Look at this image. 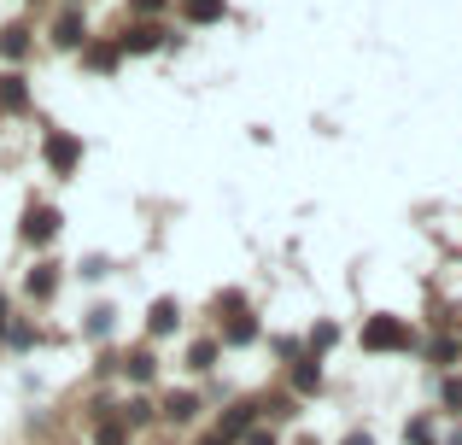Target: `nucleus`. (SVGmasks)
Returning <instances> with one entry per match:
<instances>
[{
	"label": "nucleus",
	"instance_id": "f257e3e1",
	"mask_svg": "<svg viewBox=\"0 0 462 445\" xmlns=\"http://www.w3.org/2000/svg\"><path fill=\"white\" fill-rule=\"evenodd\" d=\"M363 346H369V352H404L410 346V322L404 317H369L363 322Z\"/></svg>",
	"mask_w": 462,
	"mask_h": 445
},
{
	"label": "nucleus",
	"instance_id": "f03ea898",
	"mask_svg": "<svg viewBox=\"0 0 462 445\" xmlns=\"http://www.w3.org/2000/svg\"><path fill=\"white\" fill-rule=\"evenodd\" d=\"M59 235V211L53 206H30V218H23V240H53Z\"/></svg>",
	"mask_w": 462,
	"mask_h": 445
},
{
	"label": "nucleus",
	"instance_id": "7ed1b4c3",
	"mask_svg": "<svg viewBox=\"0 0 462 445\" xmlns=\"http://www.w3.org/2000/svg\"><path fill=\"white\" fill-rule=\"evenodd\" d=\"M77 159H82V147L70 135H47V164H53V171H70Z\"/></svg>",
	"mask_w": 462,
	"mask_h": 445
},
{
	"label": "nucleus",
	"instance_id": "20e7f679",
	"mask_svg": "<svg viewBox=\"0 0 462 445\" xmlns=\"http://www.w3.org/2000/svg\"><path fill=\"white\" fill-rule=\"evenodd\" d=\"M181 18L188 23H217L223 18V0H181Z\"/></svg>",
	"mask_w": 462,
	"mask_h": 445
},
{
	"label": "nucleus",
	"instance_id": "39448f33",
	"mask_svg": "<svg viewBox=\"0 0 462 445\" xmlns=\"http://www.w3.org/2000/svg\"><path fill=\"white\" fill-rule=\"evenodd\" d=\"M158 42H164V30H152V23H141V30H129V35H124L129 53H152Z\"/></svg>",
	"mask_w": 462,
	"mask_h": 445
},
{
	"label": "nucleus",
	"instance_id": "423d86ee",
	"mask_svg": "<svg viewBox=\"0 0 462 445\" xmlns=\"http://www.w3.org/2000/svg\"><path fill=\"white\" fill-rule=\"evenodd\" d=\"M193 411H199V399H193V393H176V399L164 404V416H170V422H188Z\"/></svg>",
	"mask_w": 462,
	"mask_h": 445
},
{
	"label": "nucleus",
	"instance_id": "0eeeda50",
	"mask_svg": "<svg viewBox=\"0 0 462 445\" xmlns=\"http://www.w3.org/2000/svg\"><path fill=\"white\" fill-rule=\"evenodd\" d=\"M82 35H88V30H82V18H59V30H53V42H59V47H77V42H82Z\"/></svg>",
	"mask_w": 462,
	"mask_h": 445
},
{
	"label": "nucleus",
	"instance_id": "6e6552de",
	"mask_svg": "<svg viewBox=\"0 0 462 445\" xmlns=\"http://www.w3.org/2000/svg\"><path fill=\"white\" fill-rule=\"evenodd\" d=\"M30 293H35V299H47V293H53V264H42V270L30 275Z\"/></svg>",
	"mask_w": 462,
	"mask_h": 445
},
{
	"label": "nucleus",
	"instance_id": "1a4fd4ad",
	"mask_svg": "<svg viewBox=\"0 0 462 445\" xmlns=\"http://www.w3.org/2000/svg\"><path fill=\"white\" fill-rule=\"evenodd\" d=\"M252 334H258V322H252V317H235V322H228V340H235V346H246Z\"/></svg>",
	"mask_w": 462,
	"mask_h": 445
},
{
	"label": "nucleus",
	"instance_id": "9d476101",
	"mask_svg": "<svg viewBox=\"0 0 462 445\" xmlns=\"http://www.w3.org/2000/svg\"><path fill=\"white\" fill-rule=\"evenodd\" d=\"M170 322H176V305H170V299H158V305H152V334H164Z\"/></svg>",
	"mask_w": 462,
	"mask_h": 445
},
{
	"label": "nucleus",
	"instance_id": "9b49d317",
	"mask_svg": "<svg viewBox=\"0 0 462 445\" xmlns=\"http://www.w3.org/2000/svg\"><path fill=\"white\" fill-rule=\"evenodd\" d=\"M23 47H30V42H23V30H6V35H0V53H6V59H23Z\"/></svg>",
	"mask_w": 462,
	"mask_h": 445
},
{
	"label": "nucleus",
	"instance_id": "f8f14e48",
	"mask_svg": "<svg viewBox=\"0 0 462 445\" xmlns=\"http://www.w3.org/2000/svg\"><path fill=\"white\" fill-rule=\"evenodd\" d=\"M129 375H135V381H152V352H135V357H129Z\"/></svg>",
	"mask_w": 462,
	"mask_h": 445
},
{
	"label": "nucleus",
	"instance_id": "ddd939ff",
	"mask_svg": "<svg viewBox=\"0 0 462 445\" xmlns=\"http://www.w3.org/2000/svg\"><path fill=\"white\" fill-rule=\"evenodd\" d=\"M94 445H124V422H100V434H94Z\"/></svg>",
	"mask_w": 462,
	"mask_h": 445
},
{
	"label": "nucleus",
	"instance_id": "4468645a",
	"mask_svg": "<svg viewBox=\"0 0 462 445\" xmlns=\"http://www.w3.org/2000/svg\"><path fill=\"white\" fill-rule=\"evenodd\" d=\"M211 357H217V346H211V340H199V346H193V369H205Z\"/></svg>",
	"mask_w": 462,
	"mask_h": 445
},
{
	"label": "nucleus",
	"instance_id": "2eb2a0df",
	"mask_svg": "<svg viewBox=\"0 0 462 445\" xmlns=\"http://www.w3.org/2000/svg\"><path fill=\"white\" fill-rule=\"evenodd\" d=\"M0 100H6V106H23V88H18V77H6V88H0Z\"/></svg>",
	"mask_w": 462,
	"mask_h": 445
},
{
	"label": "nucleus",
	"instance_id": "dca6fc26",
	"mask_svg": "<svg viewBox=\"0 0 462 445\" xmlns=\"http://www.w3.org/2000/svg\"><path fill=\"white\" fill-rule=\"evenodd\" d=\"M293 381H299V393H310V387H322V375H316V369H310V364H305V369H299V375H293Z\"/></svg>",
	"mask_w": 462,
	"mask_h": 445
},
{
	"label": "nucleus",
	"instance_id": "f3484780",
	"mask_svg": "<svg viewBox=\"0 0 462 445\" xmlns=\"http://www.w3.org/2000/svg\"><path fill=\"white\" fill-rule=\"evenodd\" d=\"M445 399H451V404H462V381H451V387H445Z\"/></svg>",
	"mask_w": 462,
	"mask_h": 445
},
{
	"label": "nucleus",
	"instance_id": "a211bd4d",
	"mask_svg": "<svg viewBox=\"0 0 462 445\" xmlns=\"http://www.w3.org/2000/svg\"><path fill=\"white\" fill-rule=\"evenodd\" d=\"M135 6H141V12H158V6H164V0H135Z\"/></svg>",
	"mask_w": 462,
	"mask_h": 445
},
{
	"label": "nucleus",
	"instance_id": "6ab92c4d",
	"mask_svg": "<svg viewBox=\"0 0 462 445\" xmlns=\"http://www.w3.org/2000/svg\"><path fill=\"white\" fill-rule=\"evenodd\" d=\"M246 445H275V440H270V434H252V440H246Z\"/></svg>",
	"mask_w": 462,
	"mask_h": 445
},
{
	"label": "nucleus",
	"instance_id": "aec40b11",
	"mask_svg": "<svg viewBox=\"0 0 462 445\" xmlns=\"http://www.w3.org/2000/svg\"><path fill=\"white\" fill-rule=\"evenodd\" d=\"M205 445H228V440H217V434H205Z\"/></svg>",
	"mask_w": 462,
	"mask_h": 445
}]
</instances>
